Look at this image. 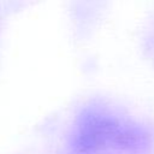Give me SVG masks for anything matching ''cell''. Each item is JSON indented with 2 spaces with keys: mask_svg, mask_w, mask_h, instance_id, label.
<instances>
[{
  "mask_svg": "<svg viewBox=\"0 0 154 154\" xmlns=\"http://www.w3.org/2000/svg\"><path fill=\"white\" fill-rule=\"evenodd\" d=\"M126 136L123 124L117 119L88 109L78 118L71 147L75 154H89L106 147L126 146Z\"/></svg>",
  "mask_w": 154,
  "mask_h": 154,
  "instance_id": "6da1fadb",
  "label": "cell"
}]
</instances>
